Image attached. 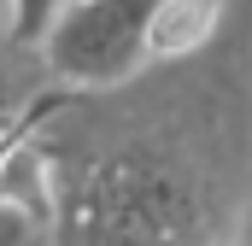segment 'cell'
I'll list each match as a JSON object with an SVG mask.
<instances>
[{"instance_id":"6da1fadb","label":"cell","mask_w":252,"mask_h":246,"mask_svg":"<svg viewBox=\"0 0 252 246\" xmlns=\"http://www.w3.org/2000/svg\"><path fill=\"white\" fill-rule=\"evenodd\" d=\"M30 141L53 170L47 246H235L252 217V0L193 59L41 94Z\"/></svg>"},{"instance_id":"52a82bcc","label":"cell","mask_w":252,"mask_h":246,"mask_svg":"<svg viewBox=\"0 0 252 246\" xmlns=\"http://www.w3.org/2000/svg\"><path fill=\"white\" fill-rule=\"evenodd\" d=\"M235 246H252V217H247V229H241V241H235Z\"/></svg>"},{"instance_id":"ba28073f","label":"cell","mask_w":252,"mask_h":246,"mask_svg":"<svg viewBox=\"0 0 252 246\" xmlns=\"http://www.w3.org/2000/svg\"><path fill=\"white\" fill-rule=\"evenodd\" d=\"M41 246H47V241H41Z\"/></svg>"},{"instance_id":"5b68a950","label":"cell","mask_w":252,"mask_h":246,"mask_svg":"<svg viewBox=\"0 0 252 246\" xmlns=\"http://www.w3.org/2000/svg\"><path fill=\"white\" fill-rule=\"evenodd\" d=\"M70 0H0V30L18 41V47H35L41 53V41L53 35V24H59V12Z\"/></svg>"},{"instance_id":"277c9868","label":"cell","mask_w":252,"mask_h":246,"mask_svg":"<svg viewBox=\"0 0 252 246\" xmlns=\"http://www.w3.org/2000/svg\"><path fill=\"white\" fill-rule=\"evenodd\" d=\"M0 205L24 211L30 223H53V170L41 158V147L30 141V112H24V129L12 135L6 158H0Z\"/></svg>"},{"instance_id":"8992f818","label":"cell","mask_w":252,"mask_h":246,"mask_svg":"<svg viewBox=\"0 0 252 246\" xmlns=\"http://www.w3.org/2000/svg\"><path fill=\"white\" fill-rule=\"evenodd\" d=\"M41 241H47V229H41V223H30L24 211L0 205V246H41Z\"/></svg>"},{"instance_id":"3957f363","label":"cell","mask_w":252,"mask_h":246,"mask_svg":"<svg viewBox=\"0 0 252 246\" xmlns=\"http://www.w3.org/2000/svg\"><path fill=\"white\" fill-rule=\"evenodd\" d=\"M229 6L235 0H158L153 6V24H147V59L153 64H176V59L205 53L223 35Z\"/></svg>"},{"instance_id":"7a4b0ae2","label":"cell","mask_w":252,"mask_h":246,"mask_svg":"<svg viewBox=\"0 0 252 246\" xmlns=\"http://www.w3.org/2000/svg\"><path fill=\"white\" fill-rule=\"evenodd\" d=\"M158 0H70L41 41L47 76L59 88H112L147 70V24Z\"/></svg>"}]
</instances>
